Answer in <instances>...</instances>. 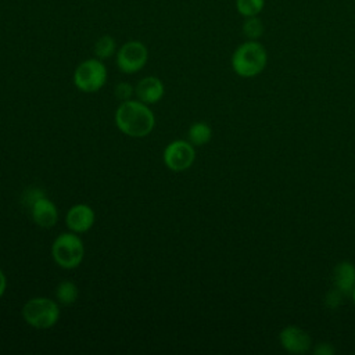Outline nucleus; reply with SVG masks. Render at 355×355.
I'll list each match as a JSON object with an SVG mask.
<instances>
[{
	"mask_svg": "<svg viewBox=\"0 0 355 355\" xmlns=\"http://www.w3.org/2000/svg\"><path fill=\"white\" fill-rule=\"evenodd\" d=\"M114 94L121 100V101H126V100H130L132 96L135 94V87L128 83V82H121L115 86L114 89Z\"/></svg>",
	"mask_w": 355,
	"mask_h": 355,
	"instance_id": "nucleus-18",
	"label": "nucleus"
},
{
	"mask_svg": "<svg viewBox=\"0 0 355 355\" xmlns=\"http://www.w3.org/2000/svg\"><path fill=\"white\" fill-rule=\"evenodd\" d=\"M233 72L240 78H255L268 65V51L258 40H245L236 47L230 58Z\"/></svg>",
	"mask_w": 355,
	"mask_h": 355,
	"instance_id": "nucleus-2",
	"label": "nucleus"
},
{
	"mask_svg": "<svg viewBox=\"0 0 355 355\" xmlns=\"http://www.w3.org/2000/svg\"><path fill=\"white\" fill-rule=\"evenodd\" d=\"M107 68L98 58L82 61L73 72V83L83 93H96L107 82Z\"/></svg>",
	"mask_w": 355,
	"mask_h": 355,
	"instance_id": "nucleus-5",
	"label": "nucleus"
},
{
	"mask_svg": "<svg viewBox=\"0 0 355 355\" xmlns=\"http://www.w3.org/2000/svg\"><path fill=\"white\" fill-rule=\"evenodd\" d=\"M279 343L284 351L300 355L306 354L311 349L312 338L304 329L294 324H288L280 330Z\"/></svg>",
	"mask_w": 355,
	"mask_h": 355,
	"instance_id": "nucleus-8",
	"label": "nucleus"
},
{
	"mask_svg": "<svg viewBox=\"0 0 355 355\" xmlns=\"http://www.w3.org/2000/svg\"><path fill=\"white\" fill-rule=\"evenodd\" d=\"M265 7V0H236V10L243 17L259 15Z\"/></svg>",
	"mask_w": 355,
	"mask_h": 355,
	"instance_id": "nucleus-17",
	"label": "nucleus"
},
{
	"mask_svg": "<svg viewBox=\"0 0 355 355\" xmlns=\"http://www.w3.org/2000/svg\"><path fill=\"white\" fill-rule=\"evenodd\" d=\"M24 320L35 329H50L57 324L61 316L60 302L47 297H33L22 306Z\"/></svg>",
	"mask_w": 355,
	"mask_h": 355,
	"instance_id": "nucleus-3",
	"label": "nucleus"
},
{
	"mask_svg": "<svg viewBox=\"0 0 355 355\" xmlns=\"http://www.w3.org/2000/svg\"><path fill=\"white\" fill-rule=\"evenodd\" d=\"M341 295H343V294L334 287L333 290H330V291L326 294L324 304H326L329 308L336 309V308L340 305V302H341Z\"/></svg>",
	"mask_w": 355,
	"mask_h": 355,
	"instance_id": "nucleus-20",
	"label": "nucleus"
},
{
	"mask_svg": "<svg viewBox=\"0 0 355 355\" xmlns=\"http://www.w3.org/2000/svg\"><path fill=\"white\" fill-rule=\"evenodd\" d=\"M51 255L54 262L62 269L78 268L85 257V245L78 233L67 232L55 237L51 244Z\"/></svg>",
	"mask_w": 355,
	"mask_h": 355,
	"instance_id": "nucleus-4",
	"label": "nucleus"
},
{
	"mask_svg": "<svg viewBox=\"0 0 355 355\" xmlns=\"http://www.w3.org/2000/svg\"><path fill=\"white\" fill-rule=\"evenodd\" d=\"M96 220L94 209L87 204H75L72 205L65 215L67 227L73 233H86L89 232Z\"/></svg>",
	"mask_w": 355,
	"mask_h": 355,
	"instance_id": "nucleus-9",
	"label": "nucleus"
},
{
	"mask_svg": "<svg viewBox=\"0 0 355 355\" xmlns=\"http://www.w3.org/2000/svg\"><path fill=\"white\" fill-rule=\"evenodd\" d=\"M115 125L126 136L140 139L148 136L155 126V116L148 104L140 100L121 101L115 111Z\"/></svg>",
	"mask_w": 355,
	"mask_h": 355,
	"instance_id": "nucleus-1",
	"label": "nucleus"
},
{
	"mask_svg": "<svg viewBox=\"0 0 355 355\" xmlns=\"http://www.w3.org/2000/svg\"><path fill=\"white\" fill-rule=\"evenodd\" d=\"M6 288H7V277H6L4 272L0 269V298L6 293Z\"/></svg>",
	"mask_w": 355,
	"mask_h": 355,
	"instance_id": "nucleus-22",
	"label": "nucleus"
},
{
	"mask_svg": "<svg viewBox=\"0 0 355 355\" xmlns=\"http://www.w3.org/2000/svg\"><path fill=\"white\" fill-rule=\"evenodd\" d=\"M31 216L33 222L44 229L55 226L58 222V209L55 204L47 198L46 196L39 197L32 205H31Z\"/></svg>",
	"mask_w": 355,
	"mask_h": 355,
	"instance_id": "nucleus-10",
	"label": "nucleus"
},
{
	"mask_svg": "<svg viewBox=\"0 0 355 355\" xmlns=\"http://www.w3.org/2000/svg\"><path fill=\"white\" fill-rule=\"evenodd\" d=\"M241 31H243V35L247 37V40H258L263 35L265 26L262 19L258 15L247 17L244 18Z\"/></svg>",
	"mask_w": 355,
	"mask_h": 355,
	"instance_id": "nucleus-16",
	"label": "nucleus"
},
{
	"mask_svg": "<svg viewBox=\"0 0 355 355\" xmlns=\"http://www.w3.org/2000/svg\"><path fill=\"white\" fill-rule=\"evenodd\" d=\"M333 284L334 287L345 295H351L355 287V265L349 261L338 262L333 269Z\"/></svg>",
	"mask_w": 355,
	"mask_h": 355,
	"instance_id": "nucleus-12",
	"label": "nucleus"
},
{
	"mask_svg": "<svg viewBox=\"0 0 355 355\" xmlns=\"http://www.w3.org/2000/svg\"><path fill=\"white\" fill-rule=\"evenodd\" d=\"M116 53V43L115 39L110 35H103L97 39V42L94 43V54L96 58L104 61L108 60L110 57H112Z\"/></svg>",
	"mask_w": 355,
	"mask_h": 355,
	"instance_id": "nucleus-15",
	"label": "nucleus"
},
{
	"mask_svg": "<svg viewBox=\"0 0 355 355\" xmlns=\"http://www.w3.org/2000/svg\"><path fill=\"white\" fill-rule=\"evenodd\" d=\"M78 295H79L78 286L71 280H64L58 283L55 288V300L61 305H72L78 300Z\"/></svg>",
	"mask_w": 355,
	"mask_h": 355,
	"instance_id": "nucleus-14",
	"label": "nucleus"
},
{
	"mask_svg": "<svg viewBox=\"0 0 355 355\" xmlns=\"http://www.w3.org/2000/svg\"><path fill=\"white\" fill-rule=\"evenodd\" d=\"M351 298H352V302L355 304V287H354V290H352V293H351Z\"/></svg>",
	"mask_w": 355,
	"mask_h": 355,
	"instance_id": "nucleus-23",
	"label": "nucleus"
},
{
	"mask_svg": "<svg viewBox=\"0 0 355 355\" xmlns=\"http://www.w3.org/2000/svg\"><path fill=\"white\" fill-rule=\"evenodd\" d=\"M148 60V50L139 40H129L116 50L115 62L123 73H136L144 68Z\"/></svg>",
	"mask_w": 355,
	"mask_h": 355,
	"instance_id": "nucleus-6",
	"label": "nucleus"
},
{
	"mask_svg": "<svg viewBox=\"0 0 355 355\" xmlns=\"http://www.w3.org/2000/svg\"><path fill=\"white\" fill-rule=\"evenodd\" d=\"M196 161V148L189 140H173L164 150V162L173 172L187 171Z\"/></svg>",
	"mask_w": 355,
	"mask_h": 355,
	"instance_id": "nucleus-7",
	"label": "nucleus"
},
{
	"mask_svg": "<svg viewBox=\"0 0 355 355\" xmlns=\"http://www.w3.org/2000/svg\"><path fill=\"white\" fill-rule=\"evenodd\" d=\"M212 137V129L208 123L200 121L194 122L187 132V140L194 146V147H201L207 144Z\"/></svg>",
	"mask_w": 355,
	"mask_h": 355,
	"instance_id": "nucleus-13",
	"label": "nucleus"
},
{
	"mask_svg": "<svg viewBox=\"0 0 355 355\" xmlns=\"http://www.w3.org/2000/svg\"><path fill=\"white\" fill-rule=\"evenodd\" d=\"M336 352L334 347L329 343H320L313 348V354L316 355H333Z\"/></svg>",
	"mask_w": 355,
	"mask_h": 355,
	"instance_id": "nucleus-21",
	"label": "nucleus"
},
{
	"mask_svg": "<svg viewBox=\"0 0 355 355\" xmlns=\"http://www.w3.org/2000/svg\"><path fill=\"white\" fill-rule=\"evenodd\" d=\"M42 196H44V193H43L42 190H39V189H28V190L24 193V196H22V204H24L26 208H31V205H32L39 197H42Z\"/></svg>",
	"mask_w": 355,
	"mask_h": 355,
	"instance_id": "nucleus-19",
	"label": "nucleus"
},
{
	"mask_svg": "<svg viewBox=\"0 0 355 355\" xmlns=\"http://www.w3.org/2000/svg\"><path fill=\"white\" fill-rule=\"evenodd\" d=\"M164 93H165L164 83L157 76H144L135 86V94L137 100L148 105L157 104L164 97Z\"/></svg>",
	"mask_w": 355,
	"mask_h": 355,
	"instance_id": "nucleus-11",
	"label": "nucleus"
}]
</instances>
